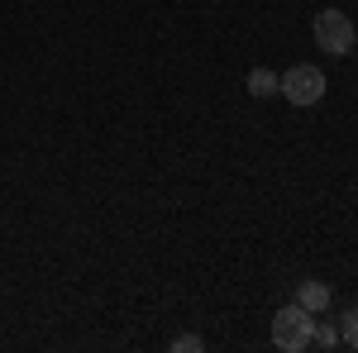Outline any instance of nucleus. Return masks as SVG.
<instances>
[{"instance_id": "1", "label": "nucleus", "mask_w": 358, "mask_h": 353, "mask_svg": "<svg viewBox=\"0 0 358 353\" xmlns=\"http://www.w3.org/2000/svg\"><path fill=\"white\" fill-rule=\"evenodd\" d=\"M310 334H315V320H310V310L306 305H282L273 315V344L282 353H301V349H310Z\"/></svg>"}, {"instance_id": "2", "label": "nucleus", "mask_w": 358, "mask_h": 353, "mask_svg": "<svg viewBox=\"0 0 358 353\" xmlns=\"http://www.w3.org/2000/svg\"><path fill=\"white\" fill-rule=\"evenodd\" d=\"M310 34H315L320 53H334V57H349V53H354V43H358V29H354V20H349L344 10H320Z\"/></svg>"}, {"instance_id": "3", "label": "nucleus", "mask_w": 358, "mask_h": 353, "mask_svg": "<svg viewBox=\"0 0 358 353\" xmlns=\"http://www.w3.org/2000/svg\"><path fill=\"white\" fill-rule=\"evenodd\" d=\"M277 96H287L292 106H320L325 101V72L320 67H310V62H296L292 72H282V91Z\"/></svg>"}, {"instance_id": "4", "label": "nucleus", "mask_w": 358, "mask_h": 353, "mask_svg": "<svg viewBox=\"0 0 358 353\" xmlns=\"http://www.w3.org/2000/svg\"><path fill=\"white\" fill-rule=\"evenodd\" d=\"M296 305H306L310 315H320V310L334 305V291L325 287V282H301V287H296Z\"/></svg>"}, {"instance_id": "5", "label": "nucleus", "mask_w": 358, "mask_h": 353, "mask_svg": "<svg viewBox=\"0 0 358 353\" xmlns=\"http://www.w3.org/2000/svg\"><path fill=\"white\" fill-rule=\"evenodd\" d=\"M277 91H282V77L273 67H253L248 72V96H277Z\"/></svg>"}, {"instance_id": "6", "label": "nucleus", "mask_w": 358, "mask_h": 353, "mask_svg": "<svg viewBox=\"0 0 358 353\" xmlns=\"http://www.w3.org/2000/svg\"><path fill=\"white\" fill-rule=\"evenodd\" d=\"M339 339H344L349 349H358V305L344 310V320H339Z\"/></svg>"}, {"instance_id": "7", "label": "nucleus", "mask_w": 358, "mask_h": 353, "mask_svg": "<svg viewBox=\"0 0 358 353\" xmlns=\"http://www.w3.org/2000/svg\"><path fill=\"white\" fill-rule=\"evenodd\" d=\"M310 344H320V349H334V344H339V325H315Z\"/></svg>"}, {"instance_id": "8", "label": "nucleus", "mask_w": 358, "mask_h": 353, "mask_svg": "<svg viewBox=\"0 0 358 353\" xmlns=\"http://www.w3.org/2000/svg\"><path fill=\"white\" fill-rule=\"evenodd\" d=\"M172 349H177V353H201V349H206V339H201V334H177Z\"/></svg>"}]
</instances>
